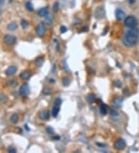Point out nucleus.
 Here are the masks:
<instances>
[{"label": "nucleus", "mask_w": 139, "mask_h": 153, "mask_svg": "<svg viewBox=\"0 0 139 153\" xmlns=\"http://www.w3.org/2000/svg\"><path fill=\"white\" fill-rule=\"evenodd\" d=\"M139 40V29L137 27L129 28L125 33L122 42L123 44L127 47H134L137 43Z\"/></svg>", "instance_id": "f257e3e1"}, {"label": "nucleus", "mask_w": 139, "mask_h": 153, "mask_svg": "<svg viewBox=\"0 0 139 153\" xmlns=\"http://www.w3.org/2000/svg\"><path fill=\"white\" fill-rule=\"evenodd\" d=\"M124 25L128 28H133L136 27L137 25V19L133 16H127L124 19Z\"/></svg>", "instance_id": "f03ea898"}, {"label": "nucleus", "mask_w": 139, "mask_h": 153, "mask_svg": "<svg viewBox=\"0 0 139 153\" xmlns=\"http://www.w3.org/2000/svg\"><path fill=\"white\" fill-rule=\"evenodd\" d=\"M61 103H62V100L59 97L57 98L54 101V104H53V109H52V115H53V117H54V118L57 117V115L60 112Z\"/></svg>", "instance_id": "7ed1b4c3"}, {"label": "nucleus", "mask_w": 139, "mask_h": 153, "mask_svg": "<svg viewBox=\"0 0 139 153\" xmlns=\"http://www.w3.org/2000/svg\"><path fill=\"white\" fill-rule=\"evenodd\" d=\"M126 147V142L123 138H118L114 143V148L117 151L124 150Z\"/></svg>", "instance_id": "20e7f679"}, {"label": "nucleus", "mask_w": 139, "mask_h": 153, "mask_svg": "<svg viewBox=\"0 0 139 153\" xmlns=\"http://www.w3.org/2000/svg\"><path fill=\"white\" fill-rule=\"evenodd\" d=\"M4 42L9 45V46H13L16 43V37L13 34H6L4 37Z\"/></svg>", "instance_id": "39448f33"}, {"label": "nucleus", "mask_w": 139, "mask_h": 153, "mask_svg": "<svg viewBox=\"0 0 139 153\" xmlns=\"http://www.w3.org/2000/svg\"><path fill=\"white\" fill-rule=\"evenodd\" d=\"M94 16L96 19L97 20H101L104 17V8L103 6H99L96 9Z\"/></svg>", "instance_id": "423d86ee"}, {"label": "nucleus", "mask_w": 139, "mask_h": 153, "mask_svg": "<svg viewBox=\"0 0 139 153\" xmlns=\"http://www.w3.org/2000/svg\"><path fill=\"white\" fill-rule=\"evenodd\" d=\"M36 31L39 37H43V36H44L46 33V26L44 23H40V24L37 25L36 28Z\"/></svg>", "instance_id": "0eeeda50"}, {"label": "nucleus", "mask_w": 139, "mask_h": 153, "mask_svg": "<svg viewBox=\"0 0 139 153\" xmlns=\"http://www.w3.org/2000/svg\"><path fill=\"white\" fill-rule=\"evenodd\" d=\"M30 92V87L27 84H24L20 88V94L23 97L26 96Z\"/></svg>", "instance_id": "6e6552de"}, {"label": "nucleus", "mask_w": 139, "mask_h": 153, "mask_svg": "<svg viewBox=\"0 0 139 153\" xmlns=\"http://www.w3.org/2000/svg\"><path fill=\"white\" fill-rule=\"evenodd\" d=\"M16 71H17V67L16 66H10L6 70L5 73L8 77H12L16 73Z\"/></svg>", "instance_id": "1a4fd4ad"}, {"label": "nucleus", "mask_w": 139, "mask_h": 153, "mask_svg": "<svg viewBox=\"0 0 139 153\" xmlns=\"http://www.w3.org/2000/svg\"><path fill=\"white\" fill-rule=\"evenodd\" d=\"M115 16L117 18V20H123L126 18L124 12L122 11L121 10H119V9L115 11Z\"/></svg>", "instance_id": "9d476101"}, {"label": "nucleus", "mask_w": 139, "mask_h": 153, "mask_svg": "<svg viewBox=\"0 0 139 153\" xmlns=\"http://www.w3.org/2000/svg\"><path fill=\"white\" fill-rule=\"evenodd\" d=\"M32 76V73L30 70H24L20 74V77L23 80H28Z\"/></svg>", "instance_id": "9b49d317"}, {"label": "nucleus", "mask_w": 139, "mask_h": 153, "mask_svg": "<svg viewBox=\"0 0 139 153\" xmlns=\"http://www.w3.org/2000/svg\"><path fill=\"white\" fill-rule=\"evenodd\" d=\"M38 117L41 120H47L49 118V112L46 111H41L38 114Z\"/></svg>", "instance_id": "f8f14e48"}, {"label": "nucleus", "mask_w": 139, "mask_h": 153, "mask_svg": "<svg viewBox=\"0 0 139 153\" xmlns=\"http://www.w3.org/2000/svg\"><path fill=\"white\" fill-rule=\"evenodd\" d=\"M48 14H49L48 9L46 8V7L41 8L40 10H39V11H38V15H39L40 17H46Z\"/></svg>", "instance_id": "ddd939ff"}, {"label": "nucleus", "mask_w": 139, "mask_h": 153, "mask_svg": "<svg viewBox=\"0 0 139 153\" xmlns=\"http://www.w3.org/2000/svg\"><path fill=\"white\" fill-rule=\"evenodd\" d=\"M7 29L9 30H10V31H15V30H16L18 29V25L14 22L10 23L7 26Z\"/></svg>", "instance_id": "4468645a"}, {"label": "nucleus", "mask_w": 139, "mask_h": 153, "mask_svg": "<svg viewBox=\"0 0 139 153\" xmlns=\"http://www.w3.org/2000/svg\"><path fill=\"white\" fill-rule=\"evenodd\" d=\"M43 61H44L43 57H38L35 60V64L38 67H40L43 64Z\"/></svg>", "instance_id": "2eb2a0df"}, {"label": "nucleus", "mask_w": 139, "mask_h": 153, "mask_svg": "<svg viewBox=\"0 0 139 153\" xmlns=\"http://www.w3.org/2000/svg\"><path fill=\"white\" fill-rule=\"evenodd\" d=\"M100 112L102 115H105L107 113V107L104 104H101L100 106Z\"/></svg>", "instance_id": "dca6fc26"}, {"label": "nucleus", "mask_w": 139, "mask_h": 153, "mask_svg": "<svg viewBox=\"0 0 139 153\" xmlns=\"http://www.w3.org/2000/svg\"><path fill=\"white\" fill-rule=\"evenodd\" d=\"M10 121L13 124H16L19 121V115L17 114H13L10 117Z\"/></svg>", "instance_id": "f3484780"}, {"label": "nucleus", "mask_w": 139, "mask_h": 153, "mask_svg": "<svg viewBox=\"0 0 139 153\" xmlns=\"http://www.w3.org/2000/svg\"><path fill=\"white\" fill-rule=\"evenodd\" d=\"M122 101L123 100L121 98H120V97H117V98H115L114 101H113V104L116 107H120V105H121L122 104Z\"/></svg>", "instance_id": "a211bd4d"}, {"label": "nucleus", "mask_w": 139, "mask_h": 153, "mask_svg": "<svg viewBox=\"0 0 139 153\" xmlns=\"http://www.w3.org/2000/svg\"><path fill=\"white\" fill-rule=\"evenodd\" d=\"M95 99H96L95 95H94V94H88L87 97V101H88L89 103H90V104L94 102V101H95Z\"/></svg>", "instance_id": "6ab92c4d"}, {"label": "nucleus", "mask_w": 139, "mask_h": 153, "mask_svg": "<svg viewBox=\"0 0 139 153\" xmlns=\"http://www.w3.org/2000/svg\"><path fill=\"white\" fill-rule=\"evenodd\" d=\"M21 26H22V27L23 29H27L28 27H29L30 23H29V22H28L27 20H21Z\"/></svg>", "instance_id": "aec40b11"}, {"label": "nucleus", "mask_w": 139, "mask_h": 153, "mask_svg": "<svg viewBox=\"0 0 139 153\" xmlns=\"http://www.w3.org/2000/svg\"><path fill=\"white\" fill-rule=\"evenodd\" d=\"M26 10L28 11H30V12L33 11V6L30 2H27L26 3Z\"/></svg>", "instance_id": "412c9836"}, {"label": "nucleus", "mask_w": 139, "mask_h": 153, "mask_svg": "<svg viewBox=\"0 0 139 153\" xmlns=\"http://www.w3.org/2000/svg\"><path fill=\"white\" fill-rule=\"evenodd\" d=\"M46 17V23H49V24H51L52 22H53V16H52L51 14H48Z\"/></svg>", "instance_id": "4be33fe9"}, {"label": "nucleus", "mask_w": 139, "mask_h": 153, "mask_svg": "<svg viewBox=\"0 0 139 153\" xmlns=\"http://www.w3.org/2000/svg\"><path fill=\"white\" fill-rule=\"evenodd\" d=\"M63 84L64 86H68L70 84V80L68 77H63Z\"/></svg>", "instance_id": "5701e85b"}, {"label": "nucleus", "mask_w": 139, "mask_h": 153, "mask_svg": "<svg viewBox=\"0 0 139 153\" xmlns=\"http://www.w3.org/2000/svg\"><path fill=\"white\" fill-rule=\"evenodd\" d=\"M9 86H10V87H15L18 84V82L16 81V80H11V81H9Z\"/></svg>", "instance_id": "b1692460"}, {"label": "nucleus", "mask_w": 139, "mask_h": 153, "mask_svg": "<svg viewBox=\"0 0 139 153\" xmlns=\"http://www.w3.org/2000/svg\"><path fill=\"white\" fill-rule=\"evenodd\" d=\"M53 11L54 12H56V13L58 12V10H59V3H55L53 4Z\"/></svg>", "instance_id": "393cba45"}, {"label": "nucleus", "mask_w": 139, "mask_h": 153, "mask_svg": "<svg viewBox=\"0 0 139 153\" xmlns=\"http://www.w3.org/2000/svg\"><path fill=\"white\" fill-rule=\"evenodd\" d=\"M110 114L112 116H117L118 115V112L114 109H110Z\"/></svg>", "instance_id": "a878e982"}, {"label": "nucleus", "mask_w": 139, "mask_h": 153, "mask_svg": "<svg viewBox=\"0 0 139 153\" xmlns=\"http://www.w3.org/2000/svg\"><path fill=\"white\" fill-rule=\"evenodd\" d=\"M46 131H47L49 134H53L54 133V130H53V128H51V127H47L46 128Z\"/></svg>", "instance_id": "bb28decb"}, {"label": "nucleus", "mask_w": 139, "mask_h": 153, "mask_svg": "<svg viewBox=\"0 0 139 153\" xmlns=\"http://www.w3.org/2000/svg\"><path fill=\"white\" fill-rule=\"evenodd\" d=\"M67 31V28L66 27V26H62L61 27H60V32H61L62 33H66Z\"/></svg>", "instance_id": "cd10ccee"}, {"label": "nucleus", "mask_w": 139, "mask_h": 153, "mask_svg": "<svg viewBox=\"0 0 139 153\" xmlns=\"http://www.w3.org/2000/svg\"><path fill=\"white\" fill-rule=\"evenodd\" d=\"M8 151H9V152H12V153H16V149L14 148H13V147L11 146V147H9V148H8Z\"/></svg>", "instance_id": "c85d7f7f"}, {"label": "nucleus", "mask_w": 139, "mask_h": 153, "mask_svg": "<svg viewBox=\"0 0 139 153\" xmlns=\"http://www.w3.org/2000/svg\"><path fill=\"white\" fill-rule=\"evenodd\" d=\"M134 2H135V0H129V3H131V4H133V3H134Z\"/></svg>", "instance_id": "c756f323"}, {"label": "nucleus", "mask_w": 139, "mask_h": 153, "mask_svg": "<svg viewBox=\"0 0 139 153\" xmlns=\"http://www.w3.org/2000/svg\"><path fill=\"white\" fill-rule=\"evenodd\" d=\"M2 5L3 3H0V15H1V12H2Z\"/></svg>", "instance_id": "7c9ffc66"}]
</instances>
